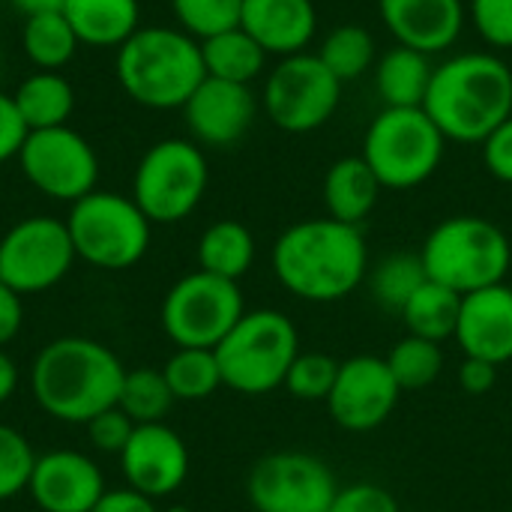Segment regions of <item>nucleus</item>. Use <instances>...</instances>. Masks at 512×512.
Segmentation results:
<instances>
[{"instance_id": "09e8293b", "label": "nucleus", "mask_w": 512, "mask_h": 512, "mask_svg": "<svg viewBox=\"0 0 512 512\" xmlns=\"http://www.w3.org/2000/svg\"><path fill=\"white\" fill-rule=\"evenodd\" d=\"M168 512H189V510H183V507H174V510H168Z\"/></svg>"}, {"instance_id": "423d86ee", "label": "nucleus", "mask_w": 512, "mask_h": 512, "mask_svg": "<svg viewBox=\"0 0 512 512\" xmlns=\"http://www.w3.org/2000/svg\"><path fill=\"white\" fill-rule=\"evenodd\" d=\"M222 384L243 396H264L285 384L300 354V333L279 309H252L213 348Z\"/></svg>"}, {"instance_id": "9b49d317", "label": "nucleus", "mask_w": 512, "mask_h": 512, "mask_svg": "<svg viewBox=\"0 0 512 512\" xmlns=\"http://www.w3.org/2000/svg\"><path fill=\"white\" fill-rule=\"evenodd\" d=\"M339 102L342 81L324 66L318 54L309 51L279 57L261 90V108L267 117L294 135L321 129L336 114Z\"/></svg>"}, {"instance_id": "4c0bfd02", "label": "nucleus", "mask_w": 512, "mask_h": 512, "mask_svg": "<svg viewBox=\"0 0 512 512\" xmlns=\"http://www.w3.org/2000/svg\"><path fill=\"white\" fill-rule=\"evenodd\" d=\"M468 18L489 48H512V0H468Z\"/></svg>"}, {"instance_id": "cd10ccee", "label": "nucleus", "mask_w": 512, "mask_h": 512, "mask_svg": "<svg viewBox=\"0 0 512 512\" xmlns=\"http://www.w3.org/2000/svg\"><path fill=\"white\" fill-rule=\"evenodd\" d=\"M459 309H462V294L426 279L399 315H402L405 330L411 336H420V339L441 345L444 339L456 336Z\"/></svg>"}, {"instance_id": "9d476101", "label": "nucleus", "mask_w": 512, "mask_h": 512, "mask_svg": "<svg viewBox=\"0 0 512 512\" xmlns=\"http://www.w3.org/2000/svg\"><path fill=\"white\" fill-rule=\"evenodd\" d=\"M243 291L231 279L195 270L162 300V330L177 348H216L243 318Z\"/></svg>"}, {"instance_id": "4be33fe9", "label": "nucleus", "mask_w": 512, "mask_h": 512, "mask_svg": "<svg viewBox=\"0 0 512 512\" xmlns=\"http://www.w3.org/2000/svg\"><path fill=\"white\" fill-rule=\"evenodd\" d=\"M381 180L366 165L363 156H342L330 165L324 174V207L330 219H339L345 225H360L369 219L381 198Z\"/></svg>"}, {"instance_id": "6ab92c4d", "label": "nucleus", "mask_w": 512, "mask_h": 512, "mask_svg": "<svg viewBox=\"0 0 512 512\" xmlns=\"http://www.w3.org/2000/svg\"><path fill=\"white\" fill-rule=\"evenodd\" d=\"M378 15L396 45L441 54L465 30V0H378Z\"/></svg>"}, {"instance_id": "4468645a", "label": "nucleus", "mask_w": 512, "mask_h": 512, "mask_svg": "<svg viewBox=\"0 0 512 512\" xmlns=\"http://www.w3.org/2000/svg\"><path fill=\"white\" fill-rule=\"evenodd\" d=\"M66 222L54 216H30L12 225L0 240V282L12 291L39 294L54 288L75 261Z\"/></svg>"}, {"instance_id": "a211bd4d", "label": "nucleus", "mask_w": 512, "mask_h": 512, "mask_svg": "<svg viewBox=\"0 0 512 512\" xmlns=\"http://www.w3.org/2000/svg\"><path fill=\"white\" fill-rule=\"evenodd\" d=\"M27 492L42 512H90L105 495V477L90 456L51 450L36 456Z\"/></svg>"}, {"instance_id": "20e7f679", "label": "nucleus", "mask_w": 512, "mask_h": 512, "mask_svg": "<svg viewBox=\"0 0 512 512\" xmlns=\"http://www.w3.org/2000/svg\"><path fill=\"white\" fill-rule=\"evenodd\" d=\"M204 78L201 42L180 27H138L117 48V81L144 108H183Z\"/></svg>"}, {"instance_id": "412c9836", "label": "nucleus", "mask_w": 512, "mask_h": 512, "mask_svg": "<svg viewBox=\"0 0 512 512\" xmlns=\"http://www.w3.org/2000/svg\"><path fill=\"white\" fill-rule=\"evenodd\" d=\"M240 27L273 57L309 48L318 33L315 0H243Z\"/></svg>"}, {"instance_id": "f3484780", "label": "nucleus", "mask_w": 512, "mask_h": 512, "mask_svg": "<svg viewBox=\"0 0 512 512\" xmlns=\"http://www.w3.org/2000/svg\"><path fill=\"white\" fill-rule=\"evenodd\" d=\"M123 477L129 489L147 498L174 495L189 477V450L186 441L165 423L135 426L129 444L120 453Z\"/></svg>"}, {"instance_id": "c85d7f7f", "label": "nucleus", "mask_w": 512, "mask_h": 512, "mask_svg": "<svg viewBox=\"0 0 512 512\" xmlns=\"http://www.w3.org/2000/svg\"><path fill=\"white\" fill-rule=\"evenodd\" d=\"M78 36L63 12H39L21 24V48L36 69L60 72L78 51Z\"/></svg>"}, {"instance_id": "c03bdc74", "label": "nucleus", "mask_w": 512, "mask_h": 512, "mask_svg": "<svg viewBox=\"0 0 512 512\" xmlns=\"http://www.w3.org/2000/svg\"><path fill=\"white\" fill-rule=\"evenodd\" d=\"M90 512H159L153 498L135 492V489H105V495L96 501Z\"/></svg>"}, {"instance_id": "a878e982", "label": "nucleus", "mask_w": 512, "mask_h": 512, "mask_svg": "<svg viewBox=\"0 0 512 512\" xmlns=\"http://www.w3.org/2000/svg\"><path fill=\"white\" fill-rule=\"evenodd\" d=\"M255 264V237L243 222H213L198 240V270L240 282Z\"/></svg>"}, {"instance_id": "49530a36", "label": "nucleus", "mask_w": 512, "mask_h": 512, "mask_svg": "<svg viewBox=\"0 0 512 512\" xmlns=\"http://www.w3.org/2000/svg\"><path fill=\"white\" fill-rule=\"evenodd\" d=\"M15 390H18V366H15V360L0 348V405L9 402Z\"/></svg>"}, {"instance_id": "b1692460", "label": "nucleus", "mask_w": 512, "mask_h": 512, "mask_svg": "<svg viewBox=\"0 0 512 512\" xmlns=\"http://www.w3.org/2000/svg\"><path fill=\"white\" fill-rule=\"evenodd\" d=\"M432 57L405 45H393L375 63V90L384 108H423L432 84Z\"/></svg>"}, {"instance_id": "7c9ffc66", "label": "nucleus", "mask_w": 512, "mask_h": 512, "mask_svg": "<svg viewBox=\"0 0 512 512\" xmlns=\"http://www.w3.org/2000/svg\"><path fill=\"white\" fill-rule=\"evenodd\" d=\"M375 36L369 33V27L363 24H339L333 27L321 48H318V57L324 60V66L342 81H357L363 78L369 69H375Z\"/></svg>"}, {"instance_id": "c756f323", "label": "nucleus", "mask_w": 512, "mask_h": 512, "mask_svg": "<svg viewBox=\"0 0 512 512\" xmlns=\"http://www.w3.org/2000/svg\"><path fill=\"white\" fill-rule=\"evenodd\" d=\"M174 399L201 402L210 399L222 384V369L213 348H177L162 369Z\"/></svg>"}, {"instance_id": "aec40b11", "label": "nucleus", "mask_w": 512, "mask_h": 512, "mask_svg": "<svg viewBox=\"0 0 512 512\" xmlns=\"http://www.w3.org/2000/svg\"><path fill=\"white\" fill-rule=\"evenodd\" d=\"M465 357L495 366L512 360V288L507 282L480 288L462 297L459 324L453 336Z\"/></svg>"}, {"instance_id": "79ce46f5", "label": "nucleus", "mask_w": 512, "mask_h": 512, "mask_svg": "<svg viewBox=\"0 0 512 512\" xmlns=\"http://www.w3.org/2000/svg\"><path fill=\"white\" fill-rule=\"evenodd\" d=\"M27 126L15 108V99L12 93H3L0 90V165L9 162V159H18V150L27 138Z\"/></svg>"}, {"instance_id": "f03ea898", "label": "nucleus", "mask_w": 512, "mask_h": 512, "mask_svg": "<svg viewBox=\"0 0 512 512\" xmlns=\"http://www.w3.org/2000/svg\"><path fill=\"white\" fill-rule=\"evenodd\" d=\"M423 111L453 144H483L512 114V69L495 51H462L432 72Z\"/></svg>"}, {"instance_id": "e433bc0d", "label": "nucleus", "mask_w": 512, "mask_h": 512, "mask_svg": "<svg viewBox=\"0 0 512 512\" xmlns=\"http://www.w3.org/2000/svg\"><path fill=\"white\" fill-rule=\"evenodd\" d=\"M33 462L36 453L27 444V438L18 429L0 423V501H9L27 489Z\"/></svg>"}, {"instance_id": "dca6fc26", "label": "nucleus", "mask_w": 512, "mask_h": 512, "mask_svg": "<svg viewBox=\"0 0 512 512\" xmlns=\"http://www.w3.org/2000/svg\"><path fill=\"white\" fill-rule=\"evenodd\" d=\"M258 105L261 102L252 84H234L207 75L180 111L195 144L231 147L252 129Z\"/></svg>"}, {"instance_id": "f704fd0d", "label": "nucleus", "mask_w": 512, "mask_h": 512, "mask_svg": "<svg viewBox=\"0 0 512 512\" xmlns=\"http://www.w3.org/2000/svg\"><path fill=\"white\" fill-rule=\"evenodd\" d=\"M171 12L183 33L204 42L216 33L240 27L243 0H171Z\"/></svg>"}, {"instance_id": "37998d69", "label": "nucleus", "mask_w": 512, "mask_h": 512, "mask_svg": "<svg viewBox=\"0 0 512 512\" xmlns=\"http://www.w3.org/2000/svg\"><path fill=\"white\" fill-rule=\"evenodd\" d=\"M459 387L471 396H483L495 387L498 381V366L495 363H486V360H477V357H465L462 366H459Z\"/></svg>"}, {"instance_id": "393cba45", "label": "nucleus", "mask_w": 512, "mask_h": 512, "mask_svg": "<svg viewBox=\"0 0 512 512\" xmlns=\"http://www.w3.org/2000/svg\"><path fill=\"white\" fill-rule=\"evenodd\" d=\"M12 99H15V108L30 132L66 126L69 114L75 108L72 84L60 72H48V69H36L33 75H27L18 84V90L12 93Z\"/></svg>"}, {"instance_id": "de8ad7c7", "label": "nucleus", "mask_w": 512, "mask_h": 512, "mask_svg": "<svg viewBox=\"0 0 512 512\" xmlns=\"http://www.w3.org/2000/svg\"><path fill=\"white\" fill-rule=\"evenodd\" d=\"M9 6L15 12H21L24 18L39 15V12H63L66 0H9Z\"/></svg>"}, {"instance_id": "c9c22d12", "label": "nucleus", "mask_w": 512, "mask_h": 512, "mask_svg": "<svg viewBox=\"0 0 512 512\" xmlns=\"http://www.w3.org/2000/svg\"><path fill=\"white\" fill-rule=\"evenodd\" d=\"M339 375V360H333L330 354L321 351H309V354H297V360L291 363L288 375H285V390L300 399V402H327L333 384Z\"/></svg>"}, {"instance_id": "39448f33", "label": "nucleus", "mask_w": 512, "mask_h": 512, "mask_svg": "<svg viewBox=\"0 0 512 512\" xmlns=\"http://www.w3.org/2000/svg\"><path fill=\"white\" fill-rule=\"evenodd\" d=\"M420 261L432 282L465 297L507 279L512 243L504 228L483 216H450L423 240Z\"/></svg>"}, {"instance_id": "0eeeda50", "label": "nucleus", "mask_w": 512, "mask_h": 512, "mask_svg": "<svg viewBox=\"0 0 512 512\" xmlns=\"http://www.w3.org/2000/svg\"><path fill=\"white\" fill-rule=\"evenodd\" d=\"M447 138L423 108H384L366 129L363 159L384 189L423 186L444 162Z\"/></svg>"}, {"instance_id": "58836bf2", "label": "nucleus", "mask_w": 512, "mask_h": 512, "mask_svg": "<svg viewBox=\"0 0 512 512\" xmlns=\"http://www.w3.org/2000/svg\"><path fill=\"white\" fill-rule=\"evenodd\" d=\"M330 512H402L393 492L378 483H348L339 486Z\"/></svg>"}, {"instance_id": "1a4fd4ad", "label": "nucleus", "mask_w": 512, "mask_h": 512, "mask_svg": "<svg viewBox=\"0 0 512 512\" xmlns=\"http://www.w3.org/2000/svg\"><path fill=\"white\" fill-rule=\"evenodd\" d=\"M210 183L201 144L186 138L156 141L138 162L132 177V201L150 222L171 225L195 213Z\"/></svg>"}, {"instance_id": "2f4dec72", "label": "nucleus", "mask_w": 512, "mask_h": 512, "mask_svg": "<svg viewBox=\"0 0 512 512\" xmlns=\"http://www.w3.org/2000/svg\"><path fill=\"white\" fill-rule=\"evenodd\" d=\"M369 291L387 312H402L414 291L429 279L420 252H393L369 270Z\"/></svg>"}, {"instance_id": "2eb2a0df", "label": "nucleus", "mask_w": 512, "mask_h": 512, "mask_svg": "<svg viewBox=\"0 0 512 512\" xmlns=\"http://www.w3.org/2000/svg\"><path fill=\"white\" fill-rule=\"evenodd\" d=\"M399 396L402 387L396 384L387 360L357 354L339 363L336 384L327 396V411L333 423L348 432H372L393 417Z\"/></svg>"}, {"instance_id": "a18cd8bd", "label": "nucleus", "mask_w": 512, "mask_h": 512, "mask_svg": "<svg viewBox=\"0 0 512 512\" xmlns=\"http://www.w3.org/2000/svg\"><path fill=\"white\" fill-rule=\"evenodd\" d=\"M21 324H24L21 294L0 282V348H3V345H9V342L18 336Z\"/></svg>"}, {"instance_id": "f8f14e48", "label": "nucleus", "mask_w": 512, "mask_h": 512, "mask_svg": "<svg viewBox=\"0 0 512 512\" xmlns=\"http://www.w3.org/2000/svg\"><path fill=\"white\" fill-rule=\"evenodd\" d=\"M336 492L330 465L300 450L270 453L246 477V498L255 512H330Z\"/></svg>"}, {"instance_id": "ddd939ff", "label": "nucleus", "mask_w": 512, "mask_h": 512, "mask_svg": "<svg viewBox=\"0 0 512 512\" xmlns=\"http://www.w3.org/2000/svg\"><path fill=\"white\" fill-rule=\"evenodd\" d=\"M18 162L30 186L54 201L75 204L78 198L90 195L99 180L96 150L69 123L27 132Z\"/></svg>"}, {"instance_id": "5701e85b", "label": "nucleus", "mask_w": 512, "mask_h": 512, "mask_svg": "<svg viewBox=\"0 0 512 512\" xmlns=\"http://www.w3.org/2000/svg\"><path fill=\"white\" fill-rule=\"evenodd\" d=\"M63 18L81 45L120 48L141 27L138 0H66Z\"/></svg>"}, {"instance_id": "72a5a7b5", "label": "nucleus", "mask_w": 512, "mask_h": 512, "mask_svg": "<svg viewBox=\"0 0 512 512\" xmlns=\"http://www.w3.org/2000/svg\"><path fill=\"white\" fill-rule=\"evenodd\" d=\"M396 384L405 390H426L429 384L438 381L441 369H444V351L438 342L420 339V336H405L399 339L390 354L384 357Z\"/></svg>"}, {"instance_id": "7ed1b4c3", "label": "nucleus", "mask_w": 512, "mask_h": 512, "mask_svg": "<svg viewBox=\"0 0 512 512\" xmlns=\"http://www.w3.org/2000/svg\"><path fill=\"white\" fill-rule=\"evenodd\" d=\"M123 363L117 354L84 336L48 342L30 366V390L36 405L60 423H90L120 399Z\"/></svg>"}, {"instance_id": "f257e3e1", "label": "nucleus", "mask_w": 512, "mask_h": 512, "mask_svg": "<svg viewBox=\"0 0 512 512\" xmlns=\"http://www.w3.org/2000/svg\"><path fill=\"white\" fill-rule=\"evenodd\" d=\"M279 285L306 303H339L369 276V246L360 225L330 216L285 228L273 246Z\"/></svg>"}, {"instance_id": "bb28decb", "label": "nucleus", "mask_w": 512, "mask_h": 512, "mask_svg": "<svg viewBox=\"0 0 512 512\" xmlns=\"http://www.w3.org/2000/svg\"><path fill=\"white\" fill-rule=\"evenodd\" d=\"M267 57L270 54L243 27H231L201 42V60L207 75L234 84H252L264 72Z\"/></svg>"}, {"instance_id": "473e14b6", "label": "nucleus", "mask_w": 512, "mask_h": 512, "mask_svg": "<svg viewBox=\"0 0 512 512\" xmlns=\"http://www.w3.org/2000/svg\"><path fill=\"white\" fill-rule=\"evenodd\" d=\"M174 402H177V399H174V393H171V387H168L162 369L141 366V369H129V372L123 375V387H120L117 408H120L135 426L162 423Z\"/></svg>"}, {"instance_id": "a19ab883", "label": "nucleus", "mask_w": 512, "mask_h": 512, "mask_svg": "<svg viewBox=\"0 0 512 512\" xmlns=\"http://www.w3.org/2000/svg\"><path fill=\"white\" fill-rule=\"evenodd\" d=\"M483 162L495 180L512 186V114L483 141Z\"/></svg>"}, {"instance_id": "ea45409f", "label": "nucleus", "mask_w": 512, "mask_h": 512, "mask_svg": "<svg viewBox=\"0 0 512 512\" xmlns=\"http://www.w3.org/2000/svg\"><path fill=\"white\" fill-rule=\"evenodd\" d=\"M132 432H135V423L117 405L108 408V411H102V414H96L87 423V435H90L93 447L102 450V453H117L120 456L123 447L129 444Z\"/></svg>"}, {"instance_id": "6e6552de", "label": "nucleus", "mask_w": 512, "mask_h": 512, "mask_svg": "<svg viewBox=\"0 0 512 512\" xmlns=\"http://www.w3.org/2000/svg\"><path fill=\"white\" fill-rule=\"evenodd\" d=\"M150 225L132 198L99 189L78 198L66 219L75 255L99 270L135 267L150 249Z\"/></svg>"}]
</instances>
